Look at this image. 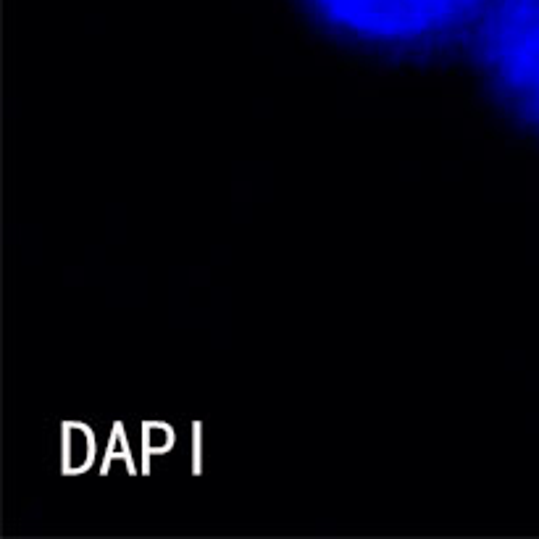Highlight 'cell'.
Segmentation results:
<instances>
[{
  "instance_id": "cell-1",
  "label": "cell",
  "mask_w": 539,
  "mask_h": 539,
  "mask_svg": "<svg viewBox=\"0 0 539 539\" xmlns=\"http://www.w3.org/2000/svg\"><path fill=\"white\" fill-rule=\"evenodd\" d=\"M342 34L382 45L437 40L487 11L492 0H308Z\"/></svg>"
},
{
  "instance_id": "cell-2",
  "label": "cell",
  "mask_w": 539,
  "mask_h": 539,
  "mask_svg": "<svg viewBox=\"0 0 539 539\" xmlns=\"http://www.w3.org/2000/svg\"><path fill=\"white\" fill-rule=\"evenodd\" d=\"M484 64L508 106L539 127V0L489 3Z\"/></svg>"
}]
</instances>
